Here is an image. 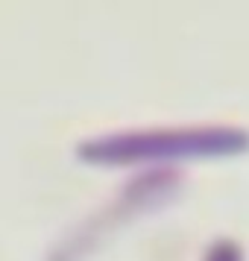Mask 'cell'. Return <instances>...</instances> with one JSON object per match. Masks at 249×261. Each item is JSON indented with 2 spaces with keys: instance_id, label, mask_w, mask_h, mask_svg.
Listing matches in <instances>:
<instances>
[{
  "instance_id": "cell-1",
  "label": "cell",
  "mask_w": 249,
  "mask_h": 261,
  "mask_svg": "<svg viewBox=\"0 0 249 261\" xmlns=\"http://www.w3.org/2000/svg\"><path fill=\"white\" fill-rule=\"evenodd\" d=\"M249 150V135L235 126H200V129H144L112 132L79 147V159L91 165H141L170 159H208Z\"/></svg>"
},
{
  "instance_id": "cell-2",
  "label": "cell",
  "mask_w": 249,
  "mask_h": 261,
  "mask_svg": "<svg viewBox=\"0 0 249 261\" xmlns=\"http://www.w3.org/2000/svg\"><path fill=\"white\" fill-rule=\"evenodd\" d=\"M205 261H243V252H240V247L232 244V241H217V244L208 247Z\"/></svg>"
}]
</instances>
